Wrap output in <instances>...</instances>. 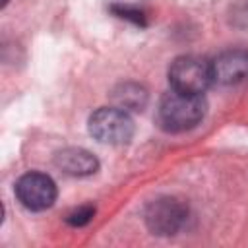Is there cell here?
<instances>
[{
  "instance_id": "1",
  "label": "cell",
  "mask_w": 248,
  "mask_h": 248,
  "mask_svg": "<svg viewBox=\"0 0 248 248\" xmlns=\"http://www.w3.org/2000/svg\"><path fill=\"white\" fill-rule=\"evenodd\" d=\"M207 112L203 95H190L170 89L163 95L157 108V122L165 132L180 134L196 128Z\"/></svg>"
},
{
  "instance_id": "2",
  "label": "cell",
  "mask_w": 248,
  "mask_h": 248,
  "mask_svg": "<svg viewBox=\"0 0 248 248\" xmlns=\"http://www.w3.org/2000/svg\"><path fill=\"white\" fill-rule=\"evenodd\" d=\"M169 83L174 91L203 95L213 83L211 62L196 54L176 56L169 66Z\"/></svg>"
},
{
  "instance_id": "3",
  "label": "cell",
  "mask_w": 248,
  "mask_h": 248,
  "mask_svg": "<svg viewBox=\"0 0 248 248\" xmlns=\"http://www.w3.org/2000/svg\"><path fill=\"white\" fill-rule=\"evenodd\" d=\"M136 126L130 112L118 107H101L89 116V134L108 145H124L134 138Z\"/></svg>"
},
{
  "instance_id": "4",
  "label": "cell",
  "mask_w": 248,
  "mask_h": 248,
  "mask_svg": "<svg viewBox=\"0 0 248 248\" xmlns=\"http://www.w3.org/2000/svg\"><path fill=\"white\" fill-rule=\"evenodd\" d=\"M56 196H58L56 182L45 172L31 170L21 174L16 182L17 202L31 211H45L52 207V203L56 202Z\"/></svg>"
},
{
  "instance_id": "5",
  "label": "cell",
  "mask_w": 248,
  "mask_h": 248,
  "mask_svg": "<svg viewBox=\"0 0 248 248\" xmlns=\"http://www.w3.org/2000/svg\"><path fill=\"white\" fill-rule=\"evenodd\" d=\"M186 221V207L174 198H161L147 205L145 223L153 234H174Z\"/></svg>"
},
{
  "instance_id": "6",
  "label": "cell",
  "mask_w": 248,
  "mask_h": 248,
  "mask_svg": "<svg viewBox=\"0 0 248 248\" xmlns=\"http://www.w3.org/2000/svg\"><path fill=\"white\" fill-rule=\"evenodd\" d=\"M213 81L221 85H240L248 81V50L231 48L221 52L213 62Z\"/></svg>"
},
{
  "instance_id": "7",
  "label": "cell",
  "mask_w": 248,
  "mask_h": 248,
  "mask_svg": "<svg viewBox=\"0 0 248 248\" xmlns=\"http://www.w3.org/2000/svg\"><path fill=\"white\" fill-rule=\"evenodd\" d=\"M54 165L68 176H89L99 169L97 157L81 147H66L54 155Z\"/></svg>"
},
{
  "instance_id": "8",
  "label": "cell",
  "mask_w": 248,
  "mask_h": 248,
  "mask_svg": "<svg viewBox=\"0 0 248 248\" xmlns=\"http://www.w3.org/2000/svg\"><path fill=\"white\" fill-rule=\"evenodd\" d=\"M112 99H114V107L126 110V112L128 110H141L147 103V93L143 87H140L136 83H124V85L114 89Z\"/></svg>"
},
{
  "instance_id": "9",
  "label": "cell",
  "mask_w": 248,
  "mask_h": 248,
  "mask_svg": "<svg viewBox=\"0 0 248 248\" xmlns=\"http://www.w3.org/2000/svg\"><path fill=\"white\" fill-rule=\"evenodd\" d=\"M93 215H95V207L93 205H81V207L74 209L66 217V223L72 225V227H83L93 219Z\"/></svg>"
},
{
  "instance_id": "10",
  "label": "cell",
  "mask_w": 248,
  "mask_h": 248,
  "mask_svg": "<svg viewBox=\"0 0 248 248\" xmlns=\"http://www.w3.org/2000/svg\"><path fill=\"white\" fill-rule=\"evenodd\" d=\"M112 12H114L118 17L130 19V21L136 23V25H145V17H143L141 10H138V8L124 6V4H114V6H112Z\"/></svg>"
},
{
  "instance_id": "11",
  "label": "cell",
  "mask_w": 248,
  "mask_h": 248,
  "mask_svg": "<svg viewBox=\"0 0 248 248\" xmlns=\"http://www.w3.org/2000/svg\"><path fill=\"white\" fill-rule=\"evenodd\" d=\"M8 4V0H2V6H6Z\"/></svg>"
}]
</instances>
